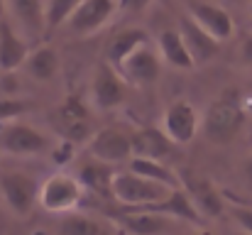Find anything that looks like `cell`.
<instances>
[{
  "instance_id": "cell-25",
  "label": "cell",
  "mask_w": 252,
  "mask_h": 235,
  "mask_svg": "<svg viewBox=\"0 0 252 235\" xmlns=\"http://www.w3.org/2000/svg\"><path fill=\"white\" fill-rule=\"evenodd\" d=\"M59 235H110V228L91 216H66L59 223Z\"/></svg>"
},
{
  "instance_id": "cell-27",
  "label": "cell",
  "mask_w": 252,
  "mask_h": 235,
  "mask_svg": "<svg viewBox=\"0 0 252 235\" xmlns=\"http://www.w3.org/2000/svg\"><path fill=\"white\" fill-rule=\"evenodd\" d=\"M225 201L230 203V213H233V221L240 226V231L245 235H252V206L245 203L240 196H235L233 191H223Z\"/></svg>"
},
{
  "instance_id": "cell-36",
  "label": "cell",
  "mask_w": 252,
  "mask_h": 235,
  "mask_svg": "<svg viewBox=\"0 0 252 235\" xmlns=\"http://www.w3.org/2000/svg\"><path fill=\"white\" fill-rule=\"evenodd\" d=\"M250 15H252V0H250Z\"/></svg>"
},
{
  "instance_id": "cell-11",
  "label": "cell",
  "mask_w": 252,
  "mask_h": 235,
  "mask_svg": "<svg viewBox=\"0 0 252 235\" xmlns=\"http://www.w3.org/2000/svg\"><path fill=\"white\" fill-rule=\"evenodd\" d=\"M125 211H145V213H155V216H164L171 221H184V223H191V226H203V216L196 211V206L191 203L189 194L179 186V189H171L169 196H164L162 201H155V203H147V206H137V208H125Z\"/></svg>"
},
{
  "instance_id": "cell-9",
  "label": "cell",
  "mask_w": 252,
  "mask_h": 235,
  "mask_svg": "<svg viewBox=\"0 0 252 235\" xmlns=\"http://www.w3.org/2000/svg\"><path fill=\"white\" fill-rule=\"evenodd\" d=\"M57 125L59 133L64 135V140L71 142H81L93 137V125H91V113L86 108V103L79 96H66L64 103L57 108Z\"/></svg>"
},
{
  "instance_id": "cell-24",
  "label": "cell",
  "mask_w": 252,
  "mask_h": 235,
  "mask_svg": "<svg viewBox=\"0 0 252 235\" xmlns=\"http://www.w3.org/2000/svg\"><path fill=\"white\" fill-rule=\"evenodd\" d=\"M25 67L34 81H52L59 71V54L54 52V47H37L34 52H30Z\"/></svg>"
},
{
  "instance_id": "cell-31",
  "label": "cell",
  "mask_w": 252,
  "mask_h": 235,
  "mask_svg": "<svg viewBox=\"0 0 252 235\" xmlns=\"http://www.w3.org/2000/svg\"><path fill=\"white\" fill-rule=\"evenodd\" d=\"M240 59H243V64L252 67V34H248V37L240 42Z\"/></svg>"
},
{
  "instance_id": "cell-3",
  "label": "cell",
  "mask_w": 252,
  "mask_h": 235,
  "mask_svg": "<svg viewBox=\"0 0 252 235\" xmlns=\"http://www.w3.org/2000/svg\"><path fill=\"white\" fill-rule=\"evenodd\" d=\"M84 184L71 174H52L39 186V203L47 213H69L84 199Z\"/></svg>"
},
{
  "instance_id": "cell-7",
  "label": "cell",
  "mask_w": 252,
  "mask_h": 235,
  "mask_svg": "<svg viewBox=\"0 0 252 235\" xmlns=\"http://www.w3.org/2000/svg\"><path fill=\"white\" fill-rule=\"evenodd\" d=\"M125 78L120 76V71L115 67H110L108 62L98 64L93 83H91V101L98 110H115L125 103Z\"/></svg>"
},
{
  "instance_id": "cell-23",
  "label": "cell",
  "mask_w": 252,
  "mask_h": 235,
  "mask_svg": "<svg viewBox=\"0 0 252 235\" xmlns=\"http://www.w3.org/2000/svg\"><path fill=\"white\" fill-rule=\"evenodd\" d=\"M10 10L15 15V20L22 25V30L30 37H37L47 25H44V10H42V0H7Z\"/></svg>"
},
{
  "instance_id": "cell-5",
  "label": "cell",
  "mask_w": 252,
  "mask_h": 235,
  "mask_svg": "<svg viewBox=\"0 0 252 235\" xmlns=\"http://www.w3.org/2000/svg\"><path fill=\"white\" fill-rule=\"evenodd\" d=\"M179 179H181V189L189 194L191 203L196 206V211L203 218H220L223 216L228 201H225L223 191L216 189L213 181H208L206 176H198L189 169L179 171Z\"/></svg>"
},
{
  "instance_id": "cell-17",
  "label": "cell",
  "mask_w": 252,
  "mask_h": 235,
  "mask_svg": "<svg viewBox=\"0 0 252 235\" xmlns=\"http://www.w3.org/2000/svg\"><path fill=\"white\" fill-rule=\"evenodd\" d=\"M113 221L118 223L120 231L127 235H159L171 228V218L164 216H155V213H145V211H125L120 208L118 216H113Z\"/></svg>"
},
{
  "instance_id": "cell-4",
  "label": "cell",
  "mask_w": 252,
  "mask_h": 235,
  "mask_svg": "<svg viewBox=\"0 0 252 235\" xmlns=\"http://www.w3.org/2000/svg\"><path fill=\"white\" fill-rule=\"evenodd\" d=\"M0 150L7 155H17V157H30V155H42L52 150L49 137L37 130L34 125L27 123H7L0 130Z\"/></svg>"
},
{
  "instance_id": "cell-2",
  "label": "cell",
  "mask_w": 252,
  "mask_h": 235,
  "mask_svg": "<svg viewBox=\"0 0 252 235\" xmlns=\"http://www.w3.org/2000/svg\"><path fill=\"white\" fill-rule=\"evenodd\" d=\"M169 186L157 184L152 179H145L135 171H118L113 179V199L120 203V208H137V206H147L155 201H162L169 196Z\"/></svg>"
},
{
  "instance_id": "cell-28",
  "label": "cell",
  "mask_w": 252,
  "mask_h": 235,
  "mask_svg": "<svg viewBox=\"0 0 252 235\" xmlns=\"http://www.w3.org/2000/svg\"><path fill=\"white\" fill-rule=\"evenodd\" d=\"M30 110V103L27 101H17V98H0V123H15V118L25 115Z\"/></svg>"
},
{
  "instance_id": "cell-37",
  "label": "cell",
  "mask_w": 252,
  "mask_h": 235,
  "mask_svg": "<svg viewBox=\"0 0 252 235\" xmlns=\"http://www.w3.org/2000/svg\"><path fill=\"white\" fill-rule=\"evenodd\" d=\"M240 235H245V233H240Z\"/></svg>"
},
{
  "instance_id": "cell-8",
  "label": "cell",
  "mask_w": 252,
  "mask_h": 235,
  "mask_svg": "<svg viewBox=\"0 0 252 235\" xmlns=\"http://www.w3.org/2000/svg\"><path fill=\"white\" fill-rule=\"evenodd\" d=\"M88 155L93 159H100L105 164H123L132 159V140L118 128H103L93 133V137L86 145Z\"/></svg>"
},
{
  "instance_id": "cell-6",
  "label": "cell",
  "mask_w": 252,
  "mask_h": 235,
  "mask_svg": "<svg viewBox=\"0 0 252 235\" xmlns=\"http://www.w3.org/2000/svg\"><path fill=\"white\" fill-rule=\"evenodd\" d=\"M0 196L15 216H27L39 201V184L22 171L0 174Z\"/></svg>"
},
{
  "instance_id": "cell-26",
  "label": "cell",
  "mask_w": 252,
  "mask_h": 235,
  "mask_svg": "<svg viewBox=\"0 0 252 235\" xmlns=\"http://www.w3.org/2000/svg\"><path fill=\"white\" fill-rule=\"evenodd\" d=\"M79 2L81 0H49L47 7H44V25H47V30H57L64 22H69V17L74 15Z\"/></svg>"
},
{
  "instance_id": "cell-16",
  "label": "cell",
  "mask_w": 252,
  "mask_h": 235,
  "mask_svg": "<svg viewBox=\"0 0 252 235\" xmlns=\"http://www.w3.org/2000/svg\"><path fill=\"white\" fill-rule=\"evenodd\" d=\"M132 140V157H145V159H159L167 162L176 152V145L167 137L164 130L159 128H142L130 135Z\"/></svg>"
},
{
  "instance_id": "cell-20",
  "label": "cell",
  "mask_w": 252,
  "mask_h": 235,
  "mask_svg": "<svg viewBox=\"0 0 252 235\" xmlns=\"http://www.w3.org/2000/svg\"><path fill=\"white\" fill-rule=\"evenodd\" d=\"M145 44H150V34H147L145 30H140V27H127V30H123L120 34H115L113 42L108 44V49H105V62H108L110 67L120 69V64H123L130 54H135L140 47H145Z\"/></svg>"
},
{
  "instance_id": "cell-18",
  "label": "cell",
  "mask_w": 252,
  "mask_h": 235,
  "mask_svg": "<svg viewBox=\"0 0 252 235\" xmlns=\"http://www.w3.org/2000/svg\"><path fill=\"white\" fill-rule=\"evenodd\" d=\"M113 164H105L100 159H88L79 169V181L84 184L86 191L100 196V199H113V179H115Z\"/></svg>"
},
{
  "instance_id": "cell-34",
  "label": "cell",
  "mask_w": 252,
  "mask_h": 235,
  "mask_svg": "<svg viewBox=\"0 0 252 235\" xmlns=\"http://www.w3.org/2000/svg\"><path fill=\"white\" fill-rule=\"evenodd\" d=\"M196 235H213V233H211V231H198Z\"/></svg>"
},
{
  "instance_id": "cell-29",
  "label": "cell",
  "mask_w": 252,
  "mask_h": 235,
  "mask_svg": "<svg viewBox=\"0 0 252 235\" xmlns=\"http://www.w3.org/2000/svg\"><path fill=\"white\" fill-rule=\"evenodd\" d=\"M74 155H76V142L62 137V145L52 152V159H54V164H69Z\"/></svg>"
},
{
  "instance_id": "cell-33",
  "label": "cell",
  "mask_w": 252,
  "mask_h": 235,
  "mask_svg": "<svg viewBox=\"0 0 252 235\" xmlns=\"http://www.w3.org/2000/svg\"><path fill=\"white\" fill-rule=\"evenodd\" d=\"M5 2L7 0H0V22H2V15H5Z\"/></svg>"
},
{
  "instance_id": "cell-30",
  "label": "cell",
  "mask_w": 252,
  "mask_h": 235,
  "mask_svg": "<svg viewBox=\"0 0 252 235\" xmlns=\"http://www.w3.org/2000/svg\"><path fill=\"white\" fill-rule=\"evenodd\" d=\"M150 2L152 0H118V5L123 10H127V12H142V10L150 7Z\"/></svg>"
},
{
  "instance_id": "cell-32",
  "label": "cell",
  "mask_w": 252,
  "mask_h": 235,
  "mask_svg": "<svg viewBox=\"0 0 252 235\" xmlns=\"http://www.w3.org/2000/svg\"><path fill=\"white\" fill-rule=\"evenodd\" d=\"M245 179H248V186L252 189V152L248 157V162H245Z\"/></svg>"
},
{
  "instance_id": "cell-35",
  "label": "cell",
  "mask_w": 252,
  "mask_h": 235,
  "mask_svg": "<svg viewBox=\"0 0 252 235\" xmlns=\"http://www.w3.org/2000/svg\"><path fill=\"white\" fill-rule=\"evenodd\" d=\"M243 201H245V203H250V206H252V201H248V199H243Z\"/></svg>"
},
{
  "instance_id": "cell-10",
  "label": "cell",
  "mask_w": 252,
  "mask_h": 235,
  "mask_svg": "<svg viewBox=\"0 0 252 235\" xmlns=\"http://www.w3.org/2000/svg\"><path fill=\"white\" fill-rule=\"evenodd\" d=\"M198 128H201V118H198L196 108L189 101L169 103V108L164 110V133L176 147H184V145L193 142Z\"/></svg>"
},
{
  "instance_id": "cell-14",
  "label": "cell",
  "mask_w": 252,
  "mask_h": 235,
  "mask_svg": "<svg viewBox=\"0 0 252 235\" xmlns=\"http://www.w3.org/2000/svg\"><path fill=\"white\" fill-rule=\"evenodd\" d=\"M120 76L125 78L127 83H135V86H152L157 83V78L162 74V59L159 54L145 44L140 47L135 54H130L123 64H120Z\"/></svg>"
},
{
  "instance_id": "cell-19",
  "label": "cell",
  "mask_w": 252,
  "mask_h": 235,
  "mask_svg": "<svg viewBox=\"0 0 252 235\" xmlns=\"http://www.w3.org/2000/svg\"><path fill=\"white\" fill-rule=\"evenodd\" d=\"M30 57L27 42L15 32L10 22H0V71L20 69Z\"/></svg>"
},
{
  "instance_id": "cell-21",
  "label": "cell",
  "mask_w": 252,
  "mask_h": 235,
  "mask_svg": "<svg viewBox=\"0 0 252 235\" xmlns=\"http://www.w3.org/2000/svg\"><path fill=\"white\" fill-rule=\"evenodd\" d=\"M157 44H159L162 62H167L171 69H181V71L196 69V64H193V59H191L179 30H162L159 37H157Z\"/></svg>"
},
{
  "instance_id": "cell-13",
  "label": "cell",
  "mask_w": 252,
  "mask_h": 235,
  "mask_svg": "<svg viewBox=\"0 0 252 235\" xmlns=\"http://www.w3.org/2000/svg\"><path fill=\"white\" fill-rule=\"evenodd\" d=\"M115 10H118V0H81L74 15L69 17V27L81 37L95 34L110 22Z\"/></svg>"
},
{
  "instance_id": "cell-15",
  "label": "cell",
  "mask_w": 252,
  "mask_h": 235,
  "mask_svg": "<svg viewBox=\"0 0 252 235\" xmlns=\"http://www.w3.org/2000/svg\"><path fill=\"white\" fill-rule=\"evenodd\" d=\"M179 32H181V39H184V44H186V49H189V54H191V59H193L196 67L208 64V62L218 54V49H220V42L213 39V37H211L193 17H189V15H181Z\"/></svg>"
},
{
  "instance_id": "cell-12",
  "label": "cell",
  "mask_w": 252,
  "mask_h": 235,
  "mask_svg": "<svg viewBox=\"0 0 252 235\" xmlns=\"http://www.w3.org/2000/svg\"><path fill=\"white\" fill-rule=\"evenodd\" d=\"M186 15L193 17L213 39L225 42L233 37L235 32V22L230 17L228 10L213 5V2H203V0H186Z\"/></svg>"
},
{
  "instance_id": "cell-22",
  "label": "cell",
  "mask_w": 252,
  "mask_h": 235,
  "mask_svg": "<svg viewBox=\"0 0 252 235\" xmlns=\"http://www.w3.org/2000/svg\"><path fill=\"white\" fill-rule=\"evenodd\" d=\"M127 169L145 176V179H152L157 184H164L169 189H179L181 186V179H179V171L169 169L167 162H159V159H145V157H132L127 162Z\"/></svg>"
},
{
  "instance_id": "cell-1",
  "label": "cell",
  "mask_w": 252,
  "mask_h": 235,
  "mask_svg": "<svg viewBox=\"0 0 252 235\" xmlns=\"http://www.w3.org/2000/svg\"><path fill=\"white\" fill-rule=\"evenodd\" d=\"M248 113H245V103H243V93L238 88H225L218 93V98L206 108L203 118H201V130L203 137L211 145H230L245 128Z\"/></svg>"
}]
</instances>
